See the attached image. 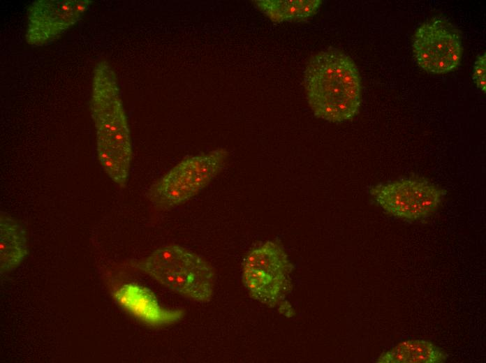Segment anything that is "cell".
<instances>
[{
    "mask_svg": "<svg viewBox=\"0 0 486 363\" xmlns=\"http://www.w3.org/2000/svg\"><path fill=\"white\" fill-rule=\"evenodd\" d=\"M91 113L98 161L112 182L124 188L133 158L132 142L117 78L105 61L94 70Z\"/></svg>",
    "mask_w": 486,
    "mask_h": 363,
    "instance_id": "6da1fadb",
    "label": "cell"
},
{
    "mask_svg": "<svg viewBox=\"0 0 486 363\" xmlns=\"http://www.w3.org/2000/svg\"><path fill=\"white\" fill-rule=\"evenodd\" d=\"M304 82L309 106L316 117L342 122L358 113L361 78L354 61L343 52L330 48L314 55L305 68Z\"/></svg>",
    "mask_w": 486,
    "mask_h": 363,
    "instance_id": "7a4b0ae2",
    "label": "cell"
},
{
    "mask_svg": "<svg viewBox=\"0 0 486 363\" xmlns=\"http://www.w3.org/2000/svg\"><path fill=\"white\" fill-rule=\"evenodd\" d=\"M133 266L165 288L194 301L207 302L213 295L212 267L201 256L183 246H162Z\"/></svg>",
    "mask_w": 486,
    "mask_h": 363,
    "instance_id": "3957f363",
    "label": "cell"
},
{
    "mask_svg": "<svg viewBox=\"0 0 486 363\" xmlns=\"http://www.w3.org/2000/svg\"><path fill=\"white\" fill-rule=\"evenodd\" d=\"M228 152L222 148L184 158L150 188L153 205L168 210L188 201L205 188L223 168Z\"/></svg>",
    "mask_w": 486,
    "mask_h": 363,
    "instance_id": "277c9868",
    "label": "cell"
},
{
    "mask_svg": "<svg viewBox=\"0 0 486 363\" xmlns=\"http://www.w3.org/2000/svg\"><path fill=\"white\" fill-rule=\"evenodd\" d=\"M292 265L281 244L267 241L244 259L242 279L250 295L270 306L285 296L290 285Z\"/></svg>",
    "mask_w": 486,
    "mask_h": 363,
    "instance_id": "5b68a950",
    "label": "cell"
},
{
    "mask_svg": "<svg viewBox=\"0 0 486 363\" xmlns=\"http://www.w3.org/2000/svg\"><path fill=\"white\" fill-rule=\"evenodd\" d=\"M369 192L388 214L409 222L434 214L446 193L443 188L419 177L380 184L371 187Z\"/></svg>",
    "mask_w": 486,
    "mask_h": 363,
    "instance_id": "8992f818",
    "label": "cell"
},
{
    "mask_svg": "<svg viewBox=\"0 0 486 363\" xmlns=\"http://www.w3.org/2000/svg\"><path fill=\"white\" fill-rule=\"evenodd\" d=\"M412 48L418 66L434 74L457 68L462 55L459 32L447 20L439 17L427 20L417 29Z\"/></svg>",
    "mask_w": 486,
    "mask_h": 363,
    "instance_id": "52a82bcc",
    "label": "cell"
},
{
    "mask_svg": "<svg viewBox=\"0 0 486 363\" xmlns=\"http://www.w3.org/2000/svg\"><path fill=\"white\" fill-rule=\"evenodd\" d=\"M91 0H38L28 10L25 39L34 46L46 45L61 35L82 17Z\"/></svg>",
    "mask_w": 486,
    "mask_h": 363,
    "instance_id": "ba28073f",
    "label": "cell"
},
{
    "mask_svg": "<svg viewBox=\"0 0 486 363\" xmlns=\"http://www.w3.org/2000/svg\"><path fill=\"white\" fill-rule=\"evenodd\" d=\"M112 295L124 310L149 326L169 325L179 321L184 315L181 309L163 307L150 289L135 283L119 286L112 290Z\"/></svg>",
    "mask_w": 486,
    "mask_h": 363,
    "instance_id": "9c48e42d",
    "label": "cell"
},
{
    "mask_svg": "<svg viewBox=\"0 0 486 363\" xmlns=\"http://www.w3.org/2000/svg\"><path fill=\"white\" fill-rule=\"evenodd\" d=\"M28 253L26 232L8 214L0 215V270L3 274L17 268Z\"/></svg>",
    "mask_w": 486,
    "mask_h": 363,
    "instance_id": "30bf717a",
    "label": "cell"
},
{
    "mask_svg": "<svg viewBox=\"0 0 486 363\" xmlns=\"http://www.w3.org/2000/svg\"><path fill=\"white\" fill-rule=\"evenodd\" d=\"M447 358V353L433 342L417 339L397 343L380 355L376 362L378 363H442Z\"/></svg>",
    "mask_w": 486,
    "mask_h": 363,
    "instance_id": "8fae6325",
    "label": "cell"
},
{
    "mask_svg": "<svg viewBox=\"0 0 486 363\" xmlns=\"http://www.w3.org/2000/svg\"><path fill=\"white\" fill-rule=\"evenodd\" d=\"M253 2L262 13L277 22L306 20L316 14L322 3L320 0H260Z\"/></svg>",
    "mask_w": 486,
    "mask_h": 363,
    "instance_id": "7c38bea8",
    "label": "cell"
},
{
    "mask_svg": "<svg viewBox=\"0 0 486 363\" xmlns=\"http://www.w3.org/2000/svg\"><path fill=\"white\" fill-rule=\"evenodd\" d=\"M485 66H486V54L485 53L480 54L474 64L473 80L476 87L483 92L485 93L486 80H485Z\"/></svg>",
    "mask_w": 486,
    "mask_h": 363,
    "instance_id": "4fadbf2b",
    "label": "cell"
}]
</instances>
